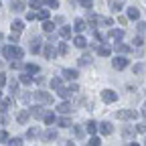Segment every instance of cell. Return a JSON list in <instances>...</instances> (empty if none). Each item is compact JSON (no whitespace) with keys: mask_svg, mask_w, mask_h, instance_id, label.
<instances>
[{"mask_svg":"<svg viewBox=\"0 0 146 146\" xmlns=\"http://www.w3.org/2000/svg\"><path fill=\"white\" fill-rule=\"evenodd\" d=\"M2 55H4V59L14 61V59H23L25 51H23L21 47H16V45H8V47H4V49H2Z\"/></svg>","mask_w":146,"mask_h":146,"instance_id":"6da1fadb","label":"cell"},{"mask_svg":"<svg viewBox=\"0 0 146 146\" xmlns=\"http://www.w3.org/2000/svg\"><path fill=\"white\" fill-rule=\"evenodd\" d=\"M116 116L120 120H136L138 118V112H136V110H120Z\"/></svg>","mask_w":146,"mask_h":146,"instance_id":"7a4b0ae2","label":"cell"},{"mask_svg":"<svg viewBox=\"0 0 146 146\" xmlns=\"http://www.w3.org/2000/svg\"><path fill=\"white\" fill-rule=\"evenodd\" d=\"M33 100L36 104H53V98L49 94H45V91H36V94L33 96Z\"/></svg>","mask_w":146,"mask_h":146,"instance_id":"3957f363","label":"cell"},{"mask_svg":"<svg viewBox=\"0 0 146 146\" xmlns=\"http://www.w3.org/2000/svg\"><path fill=\"white\" fill-rule=\"evenodd\" d=\"M102 100H104L106 104H114V102L118 100V94H116L114 89H104V91H102Z\"/></svg>","mask_w":146,"mask_h":146,"instance_id":"277c9868","label":"cell"},{"mask_svg":"<svg viewBox=\"0 0 146 146\" xmlns=\"http://www.w3.org/2000/svg\"><path fill=\"white\" fill-rule=\"evenodd\" d=\"M43 55H45V59H55V55H57V51H55V43H45Z\"/></svg>","mask_w":146,"mask_h":146,"instance_id":"5b68a950","label":"cell"},{"mask_svg":"<svg viewBox=\"0 0 146 146\" xmlns=\"http://www.w3.org/2000/svg\"><path fill=\"white\" fill-rule=\"evenodd\" d=\"M112 65H114V69H120V71H122V69L128 67V59H126V57H120V55H118L116 59H112Z\"/></svg>","mask_w":146,"mask_h":146,"instance_id":"8992f818","label":"cell"},{"mask_svg":"<svg viewBox=\"0 0 146 146\" xmlns=\"http://www.w3.org/2000/svg\"><path fill=\"white\" fill-rule=\"evenodd\" d=\"M39 136H43V132H41V128H39V126L29 128V132H27V138H29V140H35V138H39Z\"/></svg>","mask_w":146,"mask_h":146,"instance_id":"52a82bcc","label":"cell"},{"mask_svg":"<svg viewBox=\"0 0 146 146\" xmlns=\"http://www.w3.org/2000/svg\"><path fill=\"white\" fill-rule=\"evenodd\" d=\"M55 110H57L59 114H69L71 110H73V106H71L69 102H61L59 106H55Z\"/></svg>","mask_w":146,"mask_h":146,"instance_id":"ba28073f","label":"cell"},{"mask_svg":"<svg viewBox=\"0 0 146 146\" xmlns=\"http://www.w3.org/2000/svg\"><path fill=\"white\" fill-rule=\"evenodd\" d=\"M41 51H43V41L41 39H33L31 41V53L36 55V53H41Z\"/></svg>","mask_w":146,"mask_h":146,"instance_id":"9c48e42d","label":"cell"},{"mask_svg":"<svg viewBox=\"0 0 146 146\" xmlns=\"http://www.w3.org/2000/svg\"><path fill=\"white\" fill-rule=\"evenodd\" d=\"M100 132L104 134V136H110L114 132V126L110 124V122H104V124H100Z\"/></svg>","mask_w":146,"mask_h":146,"instance_id":"30bf717a","label":"cell"},{"mask_svg":"<svg viewBox=\"0 0 146 146\" xmlns=\"http://www.w3.org/2000/svg\"><path fill=\"white\" fill-rule=\"evenodd\" d=\"M25 2H23V0H12V4H10V10L12 12H23L25 10Z\"/></svg>","mask_w":146,"mask_h":146,"instance_id":"8fae6325","label":"cell"},{"mask_svg":"<svg viewBox=\"0 0 146 146\" xmlns=\"http://www.w3.org/2000/svg\"><path fill=\"white\" fill-rule=\"evenodd\" d=\"M114 51H116L118 55H120V53H122V55H126V53H130L132 49H130V47H128V45H124V43H120V41H118V43L114 45Z\"/></svg>","mask_w":146,"mask_h":146,"instance_id":"7c38bea8","label":"cell"},{"mask_svg":"<svg viewBox=\"0 0 146 146\" xmlns=\"http://www.w3.org/2000/svg\"><path fill=\"white\" fill-rule=\"evenodd\" d=\"M134 134H136V128H130V126H124V128H122V136H124V140H130Z\"/></svg>","mask_w":146,"mask_h":146,"instance_id":"4fadbf2b","label":"cell"},{"mask_svg":"<svg viewBox=\"0 0 146 146\" xmlns=\"http://www.w3.org/2000/svg\"><path fill=\"white\" fill-rule=\"evenodd\" d=\"M77 75H79V73H77L75 69H63V79L73 81V79H77Z\"/></svg>","mask_w":146,"mask_h":146,"instance_id":"5bb4252c","label":"cell"},{"mask_svg":"<svg viewBox=\"0 0 146 146\" xmlns=\"http://www.w3.org/2000/svg\"><path fill=\"white\" fill-rule=\"evenodd\" d=\"M45 114H47V112H45L43 108H31V116H33V118H36V120H43V118H45Z\"/></svg>","mask_w":146,"mask_h":146,"instance_id":"9a60e30c","label":"cell"},{"mask_svg":"<svg viewBox=\"0 0 146 146\" xmlns=\"http://www.w3.org/2000/svg\"><path fill=\"white\" fill-rule=\"evenodd\" d=\"M128 18H130V21H138V18H140V10L136 8V6H130V8H128V14H126Z\"/></svg>","mask_w":146,"mask_h":146,"instance_id":"2e32d148","label":"cell"},{"mask_svg":"<svg viewBox=\"0 0 146 146\" xmlns=\"http://www.w3.org/2000/svg\"><path fill=\"white\" fill-rule=\"evenodd\" d=\"M110 8H112L114 12H120L124 8V0H110Z\"/></svg>","mask_w":146,"mask_h":146,"instance_id":"e0dca14e","label":"cell"},{"mask_svg":"<svg viewBox=\"0 0 146 146\" xmlns=\"http://www.w3.org/2000/svg\"><path fill=\"white\" fill-rule=\"evenodd\" d=\"M122 36H124V31H122V29H112V31H110V39L122 41Z\"/></svg>","mask_w":146,"mask_h":146,"instance_id":"ac0fdd59","label":"cell"},{"mask_svg":"<svg viewBox=\"0 0 146 146\" xmlns=\"http://www.w3.org/2000/svg\"><path fill=\"white\" fill-rule=\"evenodd\" d=\"M73 29H75L77 33H83V31L87 29V23L83 21V18H77V21H75V25H73Z\"/></svg>","mask_w":146,"mask_h":146,"instance_id":"d6986e66","label":"cell"},{"mask_svg":"<svg viewBox=\"0 0 146 146\" xmlns=\"http://www.w3.org/2000/svg\"><path fill=\"white\" fill-rule=\"evenodd\" d=\"M85 130H87V132H89V134H96V132H98V130H100V126H98V124H96V122H94V120H89V122H87V124H85Z\"/></svg>","mask_w":146,"mask_h":146,"instance_id":"ffe728a7","label":"cell"},{"mask_svg":"<svg viewBox=\"0 0 146 146\" xmlns=\"http://www.w3.org/2000/svg\"><path fill=\"white\" fill-rule=\"evenodd\" d=\"M43 138L45 140H57V130H55V128H49V130L43 134Z\"/></svg>","mask_w":146,"mask_h":146,"instance_id":"44dd1931","label":"cell"},{"mask_svg":"<svg viewBox=\"0 0 146 146\" xmlns=\"http://www.w3.org/2000/svg\"><path fill=\"white\" fill-rule=\"evenodd\" d=\"M23 31H25V23H23V21H14V23H12V33L18 35V33H23Z\"/></svg>","mask_w":146,"mask_h":146,"instance_id":"7402d4cb","label":"cell"},{"mask_svg":"<svg viewBox=\"0 0 146 146\" xmlns=\"http://www.w3.org/2000/svg\"><path fill=\"white\" fill-rule=\"evenodd\" d=\"M79 67H85V65H91V55H81V57L77 59Z\"/></svg>","mask_w":146,"mask_h":146,"instance_id":"603a6c76","label":"cell"},{"mask_svg":"<svg viewBox=\"0 0 146 146\" xmlns=\"http://www.w3.org/2000/svg\"><path fill=\"white\" fill-rule=\"evenodd\" d=\"M31 118V112H27V110H23V112H18V116H16V120L21 122V124H25L27 120Z\"/></svg>","mask_w":146,"mask_h":146,"instance_id":"cb8c5ba5","label":"cell"},{"mask_svg":"<svg viewBox=\"0 0 146 146\" xmlns=\"http://www.w3.org/2000/svg\"><path fill=\"white\" fill-rule=\"evenodd\" d=\"M98 53L102 55V57H110V53H112V49H110L108 45H100V47H98Z\"/></svg>","mask_w":146,"mask_h":146,"instance_id":"d4e9b609","label":"cell"},{"mask_svg":"<svg viewBox=\"0 0 146 146\" xmlns=\"http://www.w3.org/2000/svg\"><path fill=\"white\" fill-rule=\"evenodd\" d=\"M49 14H51L49 10H45V8H39V14H36V18L45 23V21H49Z\"/></svg>","mask_w":146,"mask_h":146,"instance_id":"484cf974","label":"cell"},{"mask_svg":"<svg viewBox=\"0 0 146 146\" xmlns=\"http://www.w3.org/2000/svg\"><path fill=\"white\" fill-rule=\"evenodd\" d=\"M51 87H53L55 91H57V89H61V87H63V83H61V77H53V79H51Z\"/></svg>","mask_w":146,"mask_h":146,"instance_id":"4316f807","label":"cell"},{"mask_svg":"<svg viewBox=\"0 0 146 146\" xmlns=\"http://www.w3.org/2000/svg\"><path fill=\"white\" fill-rule=\"evenodd\" d=\"M73 43H75V47H79V49H83V47L87 45V41L83 39L81 35H79V36H75V39H73Z\"/></svg>","mask_w":146,"mask_h":146,"instance_id":"83f0119b","label":"cell"},{"mask_svg":"<svg viewBox=\"0 0 146 146\" xmlns=\"http://www.w3.org/2000/svg\"><path fill=\"white\" fill-rule=\"evenodd\" d=\"M18 81H21L23 85H31V83H33L35 79H33L31 75H27V73H25V75H21V77H18Z\"/></svg>","mask_w":146,"mask_h":146,"instance_id":"f1b7e54d","label":"cell"},{"mask_svg":"<svg viewBox=\"0 0 146 146\" xmlns=\"http://www.w3.org/2000/svg\"><path fill=\"white\" fill-rule=\"evenodd\" d=\"M43 31L51 35V33L55 31V23H51V21H45V25H43Z\"/></svg>","mask_w":146,"mask_h":146,"instance_id":"f546056e","label":"cell"},{"mask_svg":"<svg viewBox=\"0 0 146 146\" xmlns=\"http://www.w3.org/2000/svg\"><path fill=\"white\" fill-rule=\"evenodd\" d=\"M43 122H45V124H49V126H51V124H55V114H53V112H47V114H45V118H43Z\"/></svg>","mask_w":146,"mask_h":146,"instance_id":"4dcf8cb0","label":"cell"},{"mask_svg":"<svg viewBox=\"0 0 146 146\" xmlns=\"http://www.w3.org/2000/svg\"><path fill=\"white\" fill-rule=\"evenodd\" d=\"M59 36H61V39H69V36H71V29L69 27H63L59 31Z\"/></svg>","mask_w":146,"mask_h":146,"instance_id":"1f68e13d","label":"cell"},{"mask_svg":"<svg viewBox=\"0 0 146 146\" xmlns=\"http://www.w3.org/2000/svg\"><path fill=\"white\" fill-rule=\"evenodd\" d=\"M57 124H59L61 128H69V126H71V120L63 116V118H59V120H57Z\"/></svg>","mask_w":146,"mask_h":146,"instance_id":"d6a6232c","label":"cell"},{"mask_svg":"<svg viewBox=\"0 0 146 146\" xmlns=\"http://www.w3.org/2000/svg\"><path fill=\"white\" fill-rule=\"evenodd\" d=\"M25 69H27L29 73H39V65H35V63H27Z\"/></svg>","mask_w":146,"mask_h":146,"instance_id":"836d02e7","label":"cell"},{"mask_svg":"<svg viewBox=\"0 0 146 146\" xmlns=\"http://www.w3.org/2000/svg\"><path fill=\"white\" fill-rule=\"evenodd\" d=\"M43 4L49 6V8H59V2H57V0H43Z\"/></svg>","mask_w":146,"mask_h":146,"instance_id":"e575fe53","label":"cell"},{"mask_svg":"<svg viewBox=\"0 0 146 146\" xmlns=\"http://www.w3.org/2000/svg\"><path fill=\"white\" fill-rule=\"evenodd\" d=\"M67 51H69V47H67V43H61V45L57 47V53H59V55H67Z\"/></svg>","mask_w":146,"mask_h":146,"instance_id":"d590c367","label":"cell"},{"mask_svg":"<svg viewBox=\"0 0 146 146\" xmlns=\"http://www.w3.org/2000/svg\"><path fill=\"white\" fill-rule=\"evenodd\" d=\"M10 140V136H8V132L6 130H0V142H2V144H6Z\"/></svg>","mask_w":146,"mask_h":146,"instance_id":"8d00e7d4","label":"cell"},{"mask_svg":"<svg viewBox=\"0 0 146 146\" xmlns=\"http://www.w3.org/2000/svg\"><path fill=\"white\" fill-rule=\"evenodd\" d=\"M8 146H23V138H10Z\"/></svg>","mask_w":146,"mask_h":146,"instance_id":"74e56055","label":"cell"},{"mask_svg":"<svg viewBox=\"0 0 146 146\" xmlns=\"http://www.w3.org/2000/svg\"><path fill=\"white\" fill-rule=\"evenodd\" d=\"M10 106H12V100H10V98H4V100H2V112H6Z\"/></svg>","mask_w":146,"mask_h":146,"instance_id":"f35d334b","label":"cell"},{"mask_svg":"<svg viewBox=\"0 0 146 146\" xmlns=\"http://www.w3.org/2000/svg\"><path fill=\"white\" fill-rule=\"evenodd\" d=\"M79 4H81L83 8H87V10L94 8V2H91V0H79Z\"/></svg>","mask_w":146,"mask_h":146,"instance_id":"ab89813d","label":"cell"},{"mask_svg":"<svg viewBox=\"0 0 146 146\" xmlns=\"http://www.w3.org/2000/svg\"><path fill=\"white\" fill-rule=\"evenodd\" d=\"M87 146H102V140L96 138V136H91V140L87 142Z\"/></svg>","mask_w":146,"mask_h":146,"instance_id":"60d3db41","label":"cell"},{"mask_svg":"<svg viewBox=\"0 0 146 146\" xmlns=\"http://www.w3.org/2000/svg\"><path fill=\"white\" fill-rule=\"evenodd\" d=\"M73 132H75L77 138H81V136H83V128H81V126H75V128H73Z\"/></svg>","mask_w":146,"mask_h":146,"instance_id":"b9f144b4","label":"cell"},{"mask_svg":"<svg viewBox=\"0 0 146 146\" xmlns=\"http://www.w3.org/2000/svg\"><path fill=\"white\" fill-rule=\"evenodd\" d=\"M136 132H140V134H146V124H138V126H136Z\"/></svg>","mask_w":146,"mask_h":146,"instance_id":"7bdbcfd3","label":"cell"},{"mask_svg":"<svg viewBox=\"0 0 146 146\" xmlns=\"http://www.w3.org/2000/svg\"><path fill=\"white\" fill-rule=\"evenodd\" d=\"M29 6H31V8H41V2H39V0H31Z\"/></svg>","mask_w":146,"mask_h":146,"instance_id":"ee69618b","label":"cell"},{"mask_svg":"<svg viewBox=\"0 0 146 146\" xmlns=\"http://www.w3.org/2000/svg\"><path fill=\"white\" fill-rule=\"evenodd\" d=\"M136 47H142V36H134V41H132Z\"/></svg>","mask_w":146,"mask_h":146,"instance_id":"f6af8a7d","label":"cell"},{"mask_svg":"<svg viewBox=\"0 0 146 146\" xmlns=\"http://www.w3.org/2000/svg\"><path fill=\"white\" fill-rule=\"evenodd\" d=\"M10 67H12V69H21V61H16V59H14V61L10 63Z\"/></svg>","mask_w":146,"mask_h":146,"instance_id":"bcb514c9","label":"cell"},{"mask_svg":"<svg viewBox=\"0 0 146 146\" xmlns=\"http://www.w3.org/2000/svg\"><path fill=\"white\" fill-rule=\"evenodd\" d=\"M136 27H138V31H140V33H144V31H146V23H138Z\"/></svg>","mask_w":146,"mask_h":146,"instance_id":"7dc6e473","label":"cell"},{"mask_svg":"<svg viewBox=\"0 0 146 146\" xmlns=\"http://www.w3.org/2000/svg\"><path fill=\"white\" fill-rule=\"evenodd\" d=\"M6 81H8V79H6V75H0V87H4V85H6Z\"/></svg>","mask_w":146,"mask_h":146,"instance_id":"c3c4849f","label":"cell"},{"mask_svg":"<svg viewBox=\"0 0 146 146\" xmlns=\"http://www.w3.org/2000/svg\"><path fill=\"white\" fill-rule=\"evenodd\" d=\"M35 18H36L35 12H27V21H35Z\"/></svg>","mask_w":146,"mask_h":146,"instance_id":"681fc988","label":"cell"},{"mask_svg":"<svg viewBox=\"0 0 146 146\" xmlns=\"http://www.w3.org/2000/svg\"><path fill=\"white\" fill-rule=\"evenodd\" d=\"M126 21H128V16H118V23L120 25H126Z\"/></svg>","mask_w":146,"mask_h":146,"instance_id":"f907efd6","label":"cell"},{"mask_svg":"<svg viewBox=\"0 0 146 146\" xmlns=\"http://www.w3.org/2000/svg\"><path fill=\"white\" fill-rule=\"evenodd\" d=\"M0 124H8V118L4 114H0Z\"/></svg>","mask_w":146,"mask_h":146,"instance_id":"816d5d0a","label":"cell"},{"mask_svg":"<svg viewBox=\"0 0 146 146\" xmlns=\"http://www.w3.org/2000/svg\"><path fill=\"white\" fill-rule=\"evenodd\" d=\"M10 43H18V35H16V33L10 35Z\"/></svg>","mask_w":146,"mask_h":146,"instance_id":"f5cc1de1","label":"cell"},{"mask_svg":"<svg viewBox=\"0 0 146 146\" xmlns=\"http://www.w3.org/2000/svg\"><path fill=\"white\" fill-rule=\"evenodd\" d=\"M136 73H142V65H136L134 67V75H136Z\"/></svg>","mask_w":146,"mask_h":146,"instance_id":"db71d44e","label":"cell"},{"mask_svg":"<svg viewBox=\"0 0 146 146\" xmlns=\"http://www.w3.org/2000/svg\"><path fill=\"white\" fill-rule=\"evenodd\" d=\"M16 87H18L16 81H10V91H16Z\"/></svg>","mask_w":146,"mask_h":146,"instance_id":"11a10c76","label":"cell"},{"mask_svg":"<svg viewBox=\"0 0 146 146\" xmlns=\"http://www.w3.org/2000/svg\"><path fill=\"white\" fill-rule=\"evenodd\" d=\"M142 116H146V104L142 106Z\"/></svg>","mask_w":146,"mask_h":146,"instance_id":"9f6ffc18","label":"cell"},{"mask_svg":"<svg viewBox=\"0 0 146 146\" xmlns=\"http://www.w3.org/2000/svg\"><path fill=\"white\" fill-rule=\"evenodd\" d=\"M128 146H140V144H136V142H132V144H128Z\"/></svg>","mask_w":146,"mask_h":146,"instance_id":"6f0895ef","label":"cell"},{"mask_svg":"<svg viewBox=\"0 0 146 146\" xmlns=\"http://www.w3.org/2000/svg\"><path fill=\"white\" fill-rule=\"evenodd\" d=\"M0 41H4V35H2V33H0Z\"/></svg>","mask_w":146,"mask_h":146,"instance_id":"680465c9","label":"cell"},{"mask_svg":"<svg viewBox=\"0 0 146 146\" xmlns=\"http://www.w3.org/2000/svg\"><path fill=\"white\" fill-rule=\"evenodd\" d=\"M144 146H146V138H144Z\"/></svg>","mask_w":146,"mask_h":146,"instance_id":"91938a15","label":"cell"}]
</instances>
